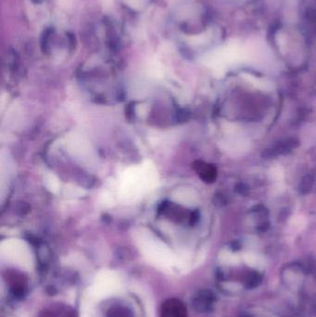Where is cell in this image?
I'll return each mask as SVG.
<instances>
[{
    "instance_id": "obj_3",
    "label": "cell",
    "mask_w": 316,
    "mask_h": 317,
    "mask_svg": "<svg viewBox=\"0 0 316 317\" xmlns=\"http://www.w3.org/2000/svg\"><path fill=\"white\" fill-rule=\"evenodd\" d=\"M297 146H298V142L296 139H286L280 143H277V145L272 149L265 150L262 156L266 159L274 158L280 154H285V153L290 152L291 150L296 149Z\"/></svg>"
},
{
    "instance_id": "obj_4",
    "label": "cell",
    "mask_w": 316,
    "mask_h": 317,
    "mask_svg": "<svg viewBox=\"0 0 316 317\" xmlns=\"http://www.w3.org/2000/svg\"><path fill=\"white\" fill-rule=\"evenodd\" d=\"M40 317H78L74 308L64 304L51 305L45 309Z\"/></svg>"
},
{
    "instance_id": "obj_8",
    "label": "cell",
    "mask_w": 316,
    "mask_h": 317,
    "mask_svg": "<svg viewBox=\"0 0 316 317\" xmlns=\"http://www.w3.org/2000/svg\"><path fill=\"white\" fill-rule=\"evenodd\" d=\"M34 3H37V4H39V3H42L44 0H32Z\"/></svg>"
},
{
    "instance_id": "obj_7",
    "label": "cell",
    "mask_w": 316,
    "mask_h": 317,
    "mask_svg": "<svg viewBox=\"0 0 316 317\" xmlns=\"http://www.w3.org/2000/svg\"><path fill=\"white\" fill-rule=\"evenodd\" d=\"M47 183H48V187L51 189L53 192H55L57 189H58V187H59V183H58V181L57 179H55V177L52 175H50L49 176L48 178H47V181H46Z\"/></svg>"
},
{
    "instance_id": "obj_6",
    "label": "cell",
    "mask_w": 316,
    "mask_h": 317,
    "mask_svg": "<svg viewBox=\"0 0 316 317\" xmlns=\"http://www.w3.org/2000/svg\"><path fill=\"white\" fill-rule=\"evenodd\" d=\"M315 184V177L312 174H307L304 176L298 185V191L301 194L310 192Z\"/></svg>"
},
{
    "instance_id": "obj_5",
    "label": "cell",
    "mask_w": 316,
    "mask_h": 317,
    "mask_svg": "<svg viewBox=\"0 0 316 317\" xmlns=\"http://www.w3.org/2000/svg\"><path fill=\"white\" fill-rule=\"evenodd\" d=\"M105 317H134V312L125 305L116 304L107 310Z\"/></svg>"
},
{
    "instance_id": "obj_2",
    "label": "cell",
    "mask_w": 316,
    "mask_h": 317,
    "mask_svg": "<svg viewBox=\"0 0 316 317\" xmlns=\"http://www.w3.org/2000/svg\"><path fill=\"white\" fill-rule=\"evenodd\" d=\"M161 317H186V306L178 298H168L161 305Z\"/></svg>"
},
{
    "instance_id": "obj_1",
    "label": "cell",
    "mask_w": 316,
    "mask_h": 317,
    "mask_svg": "<svg viewBox=\"0 0 316 317\" xmlns=\"http://www.w3.org/2000/svg\"><path fill=\"white\" fill-rule=\"evenodd\" d=\"M157 181V172L149 163L129 168L122 178L121 196L126 199L140 198L155 187Z\"/></svg>"
}]
</instances>
